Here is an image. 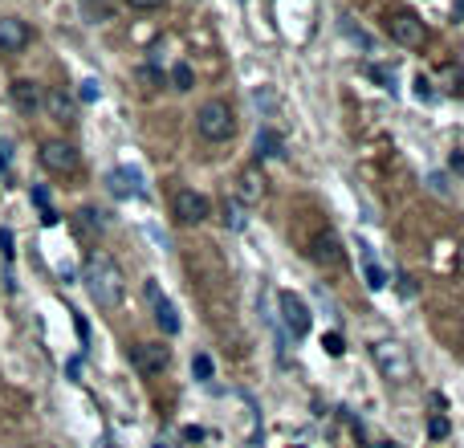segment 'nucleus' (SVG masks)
Listing matches in <instances>:
<instances>
[{
  "label": "nucleus",
  "mask_w": 464,
  "mask_h": 448,
  "mask_svg": "<svg viewBox=\"0 0 464 448\" xmlns=\"http://www.w3.org/2000/svg\"><path fill=\"white\" fill-rule=\"evenodd\" d=\"M82 281H86V289H90V298L98 302V306L110 310V306L123 302V273H118V265H114L106 253H90Z\"/></svg>",
  "instance_id": "f257e3e1"
},
{
  "label": "nucleus",
  "mask_w": 464,
  "mask_h": 448,
  "mask_svg": "<svg viewBox=\"0 0 464 448\" xmlns=\"http://www.w3.org/2000/svg\"><path fill=\"white\" fill-rule=\"evenodd\" d=\"M196 131H200V139H208V143H229L232 134H236L232 106L229 102H220V98L204 102V106L196 110Z\"/></svg>",
  "instance_id": "f03ea898"
},
{
  "label": "nucleus",
  "mask_w": 464,
  "mask_h": 448,
  "mask_svg": "<svg viewBox=\"0 0 464 448\" xmlns=\"http://www.w3.org/2000/svg\"><path fill=\"white\" fill-rule=\"evenodd\" d=\"M371 355H375L379 375H383L387 383H403V379H412V355H408V347H403V343H395V338H379V343H371Z\"/></svg>",
  "instance_id": "7ed1b4c3"
},
{
  "label": "nucleus",
  "mask_w": 464,
  "mask_h": 448,
  "mask_svg": "<svg viewBox=\"0 0 464 448\" xmlns=\"http://www.w3.org/2000/svg\"><path fill=\"white\" fill-rule=\"evenodd\" d=\"M143 294H147V302H151V314H155L159 330H163V334H180V310L171 306V298L159 289V281H155V277H147V281H143Z\"/></svg>",
  "instance_id": "20e7f679"
},
{
  "label": "nucleus",
  "mask_w": 464,
  "mask_h": 448,
  "mask_svg": "<svg viewBox=\"0 0 464 448\" xmlns=\"http://www.w3.org/2000/svg\"><path fill=\"white\" fill-rule=\"evenodd\" d=\"M171 212H176V221H180V224H200V221H208L212 204H208V196H204V192H196V187H176V196H171Z\"/></svg>",
  "instance_id": "39448f33"
},
{
  "label": "nucleus",
  "mask_w": 464,
  "mask_h": 448,
  "mask_svg": "<svg viewBox=\"0 0 464 448\" xmlns=\"http://www.w3.org/2000/svg\"><path fill=\"white\" fill-rule=\"evenodd\" d=\"M277 310H281V322L293 338H306L310 334V306L293 294V289H281L277 294Z\"/></svg>",
  "instance_id": "423d86ee"
},
{
  "label": "nucleus",
  "mask_w": 464,
  "mask_h": 448,
  "mask_svg": "<svg viewBox=\"0 0 464 448\" xmlns=\"http://www.w3.org/2000/svg\"><path fill=\"white\" fill-rule=\"evenodd\" d=\"M131 363H135V371L139 375H163L167 367H171V351L163 347V343H135L131 347Z\"/></svg>",
  "instance_id": "0eeeda50"
},
{
  "label": "nucleus",
  "mask_w": 464,
  "mask_h": 448,
  "mask_svg": "<svg viewBox=\"0 0 464 448\" xmlns=\"http://www.w3.org/2000/svg\"><path fill=\"white\" fill-rule=\"evenodd\" d=\"M387 33L395 37L399 45H408V49H419V45L428 41V29H423V21H419L416 12H391V21H387Z\"/></svg>",
  "instance_id": "6e6552de"
},
{
  "label": "nucleus",
  "mask_w": 464,
  "mask_h": 448,
  "mask_svg": "<svg viewBox=\"0 0 464 448\" xmlns=\"http://www.w3.org/2000/svg\"><path fill=\"white\" fill-rule=\"evenodd\" d=\"M41 163L53 176H70V172H78V151L65 139H49V143H41Z\"/></svg>",
  "instance_id": "1a4fd4ad"
},
{
  "label": "nucleus",
  "mask_w": 464,
  "mask_h": 448,
  "mask_svg": "<svg viewBox=\"0 0 464 448\" xmlns=\"http://www.w3.org/2000/svg\"><path fill=\"white\" fill-rule=\"evenodd\" d=\"M306 253H310V261L314 265H338L342 261V241H338V232L334 228H322V232H314L310 236V245H306Z\"/></svg>",
  "instance_id": "9d476101"
},
{
  "label": "nucleus",
  "mask_w": 464,
  "mask_h": 448,
  "mask_svg": "<svg viewBox=\"0 0 464 448\" xmlns=\"http://www.w3.org/2000/svg\"><path fill=\"white\" fill-rule=\"evenodd\" d=\"M106 187H110V196H118V200H139V196H147L143 176L135 167H114V172L106 176Z\"/></svg>",
  "instance_id": "9b49d317"
},
{
  "label": "nucleus",
  "mask_w": 464,
  "mask_h": 448,
  "mask_svg": "<svg viewBox=\"0 0 464 448\" xmlns=\"http://www.w3.org/2000/svg\"><path fill=\"white\" fill-rule=\"evenodd\" d=\"M265 196H269V183H265V176H261L257 167H244V172H240V179H236V200H240L244 208H257Z\"/></svg>",
  "instance_id": "f8f14e48"
},
{
  "label": "nucleus",
  "mask_w": 464,
  "mask_h": 448,
  "mask_svg": "<svg viewBox=\"0 0 464 448\" xmlns=\"http://www.w3.org/2000/svg\"><path fill=\"white\" fill-rule=\"evenodd\" d=\"M8 94H12V106H17L21 114H37V110H41V102H45L41 86H37V82H29V78H17V82L8 86Z\"/></svg>",
  "instance_id": "ddd939ff"
},
{
  "label": "nucleus",
  "mask_w": 464,
  "mask_h": 448,
  "mask_svg": "<svg viewBox=\"0 0 464 448\" xmlns=\"http://www.w3.org/2000/svg\"><path fill=\"white\" fill-rule=\"evenodd\" d=\"M29 25L21 21V17H0V49L4 53H21L25 45H29Z\"/></svg>",
  "instance_id": "4468645a"
},
{
  "label": "nucleus",
  "mask_w": 464,
  "mask_h": 448,
  "mask_svg": "<svg viewBox=\"0 0 464 448\" xmlns=\"http://www.w3.org/2000/svg\"><path fill=\"white\" fill-rule=\"evenodd\" d=\"M41 106L49 110V119H57V123H74V119H78V102H74L65 90H49Z\"/></svg>",
  "instance_id": "2eb2a0df"
},
{
  "label": "nucleus",
  "mask_w": 464,
  "mask_h": 448,
  "mask_svg": "<svg viewBox=\"0 0 464 448\" xmlns=\"http://www.w3.org/2000/svg\"><path fill=\"white\" fill-rule=\"evenodd\" d=\"M355 249H359V261H363V277H367V285H371V289H383V285H387V269L379 265L375 249L367 245V241H359Z\"/></svg>",
  "instance_id": "dca6fc26"
},
{
  "label": "nucleus",
  "mask_w": 464,
  "mask_h": 448,
  "mask_svg": "<svg viewBox=\"0 0 464 448\" xmlns=\"http://www.w3.org/2000/svg\"><path fill=\"white\" fill-rule=\"evenodd\" d=\"M257 155H261V159H281V155H285L281 134L277 131H261V134H257Z\"/></svg>",
  "instance_id": "f3484780"
},
{
  "label": "nucleus",
  "mask_w": 464,
  "mask_h": 448,
  "mask_svg": "<svg viewBox=\"0 0 464 448\" xmlns=\"http://www.w3.org/2000/svg\"><path fill=\"white\" fill-rule=\"evenodd\" d=\"M220 212H224V228H232V232H244V224H249V216H244V212H249V208H244L236 196H232V200H224V208H220Z\"/></svg>",
  "instance_id": "a211bd4d"
},
{
  "label": "nucleus",
  "mask_w": 464,
  "mask_h": 448,
  "mask_svg": "<svg viewBox=\"0 0 464 448\" xmlns=\"http://www.w3.org/2000/svg\"><path fill=\"white\" fill-rule=\"evenodd\" d=\"M102 212H98V208H82V212H78V228H86V232H102Z\"/></svg>",
  "instance_id": "6ab92c4d"
},
{
  "label": "nucleus",
  "mask_w": 464,
  "mask_h": 448,
  "mask_svg": "<svg viewBox=\"0 0 464 448\" xmlns=\"http://www.w3.org/2000/svg\"><path fill=\"white\" fill-rule=\"evenodd\" d=\"M342 33H346V37H350V41H355V45H363V49H371V37H367V33H363V29L355 25V17H342Z\"/></svg>",
  "instance_id": "aec40b11"
},
{
  "label": "nucleus",
  "mask_w": 464,
  "mask_h": 448,
  "mask_svg": "<svg viewBox=\"0 0 464 448\" xmlns=\"http://www.w3.org/2000/svg\"><path fill=\"white\" fill-rule=\"evenodd\" d=\"M171 82H176V90H191L196 74H191V65H187V61H180V65L171 70Z\"/></svg>",
  "instance_id": "412c9836"
},
{
  "label": "nucleus",
  "mask_w": 464,
  "mask_h": 448,
  "mask_svg": "<svg viewBox=\"0 0 464 448\" xmlns=\"http://www.w3.org/2000/svg\"><path fill=\"white\" fill-rule=\"evenodd\" d=\"M212 371H216V367H212V358H208V355L191 358V375H196V379H204V383H208V379H212Z\"/></svg>",
  "instance_id": "4be33fe9"
},
{
  "label": "nucleus",
  "mask_w": 464,
  "mask_h": 448,
  "mask_svg": "<svg viewBox=\"0 0 464 448\" xmlns=\"http://www.w3.org/2000/svg\"><path fill=\"white\" fill-rule=\"evenodd\" d=\"M257 106H261V114H265V119H277V102H273V94H269V90H257Z\"/></svg>",
  "instance_id": "5701e85b"
},
{
  "label": "nucleus",
  "mask_w": 464,
  "mask_h": 448,
  "mask_svg": "<svg viewBox=\"0 0 464 448\" xmlns=\"http://www.w3.org/2000/svg\"><path fill=\"white\" fill-rule=\"evenodd\" d=\"M428 436H432V440H444V436H448V420H444V416H432V420H428Z\"/></svg>",
  "instance_id": "b1692460"
},
{
  "label": "nucleus",
  "mask_w": 464,
  "mask_h": 448,
  "mask_svg": "<svg viewBox=\"0 0 464 448\" xmlns=\"http://www.w3.org/2000/svg\"><path fill=\"white\" fill-rule=\"evenodd\" d=\"M326 351H330V355H342V351H346V343H342L338 334H326Z\"/></svg>",
  "instance_id": "393cba45"
},
{
  "label": "nucleus",
  "mask_w": 464,
  "mask_h": 448,
  "mask_svg": "<svg viewBox=\"0 0 464 448\" xmlns=\"http://www.w3.org/2000/svg\"><path fill=\"white\" fill-rule=\"evenodd\" d=\"M0 253L12 257V232H8V228H0Z\"/></svg>",
  "instance_id": "a878e982"
},
{
  "label": "nucleus",
  "mask_w": 464,
  "mask_h": 448,
  "mask_svg": "<svg viewBox=\"0 0 464 448\" xmlns=\"http://www.w3.org/2000/svg\"><path fill=\"white\" fill-rule=\"evenodd\" d=\"M127 4H131V8H139V12H151V8H159L163 0H127Z\"/></svg>",
  "instance_id": "bb28decb"
},
{
  "label": "nucleus",
  "mask_w": 464,
  "mask_h": 448,
  "mask_svg": "<svg viewBox=\"0 0 464 448\" xmlns=\"http://www.w3.org/2000/svg\"><path fill=\"white\" fill-rule=\"evenodd\" d=\"M33 200L41 204V212H53V208H49V192H45V187H33Z\"/></svg>",
  "instance_id": "cd10ccee"
},
{
  "label": "nucleus",
  "mask_w": 464,
  "mask_h": 448,
  "mask_svg": "<svg viewBox=\"0 0 464 448\" xmlns=\"http://www.w3.org/2000/svg\"><path fill=\"white\" fill-rule=\"evenodd\" d=\"M399 298H416V281H412V277L399 281Z\"/></svg>",
  "instance_id": "c85d7f7f"
},
{
  "label": "nucleus",
  "mask_w": 464,
  "mask_h": 448,
  "mask_svg": "<svg viewBox=\"0 0 464 448\" xmlns=\"http://www.w3.org/2000/svg\"><path fill=\"white\" fill-rule=\"evenodd\" d=\"M82 98L94 102V98H98V82H82Z\"/></svg>",
  "instance_id": "c756f323"
},
{
  "label": "nucleus",
  "mask_w": 464,
  "mask_h": 448,
  "mask_svg": "<svg viewBox=\"0 0 464 448\" xmlns=\"http://www.w3.org/2000/svg\"><path fill=\"white\" fill-rule=\"evenodd\" d=\"M428 183H432L436 192H444V196H448V179H444V176H432V179H428Z\"/></svg>",
  "instance_id": "7c9ffc66"
},
{
  "label": "nucleus",
  "mask_w": 464,
  "mask_h": 448,
  "mask_svg": "<svg viewBox=\"0 0 464 448\" xmlns=\"http://www.w3.org/2000/svg\"><path fill=\"white\" fill-rule=\"evenodd\" d=\"M4 163H8V151H4V143H0V167H4Z\"/></svg>",
  "instance_id": "2f4dec72"
},
{
  "label": "nucleus",
  "mask_w": 464,
  "mask_h": 448,
  "mask_svg": "<svg viewBox=\"0 0 464 448\" xmlns=\"http://www.w3.org/2000/svg\"><path fill=\"white\" fill-rule=\"evenodd\" d=\"M461 8H464V0H461Z\"/></svg>",
  "instance_id": "473e14b6"
},
{
  "label": "nucleus",
  "mask_w": 464,
  "mask_h": 448,
  "mask_svg": "<svg viewBox=\"0 0 464 448\" xmlns=\"http://www.w3.org/2000/svg\"><path fill=\"white\" fill-rule=\"evenodd\" d=\"M106 448H110V445H106Z\"/></svg>",
  "instance_id": "72a5a7b5"
}]
</instances>
